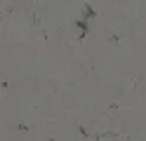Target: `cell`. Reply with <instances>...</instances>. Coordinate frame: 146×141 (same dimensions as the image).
Returning a JSON list of instances; mask_svg holds the SVG:
<instances>
[{
    "mask_svg": "<svg viewBox=\"0 0 146 141\" xmlns=\"http://www.w3.org/2000/svg\"><path fill=\"white\" fill-rule=\"evenodd\" d=\"M76 26L80 28V33H83V35H87V31H90V24H87V19H76Z\"/></svg>",
    "mask_w": 146,
    "mask_h": 141,
    "instance_id": "cell-1",
    "label": "cell"
},
{
    "mask_svg": "<svg viewBox=\"0 0 146 141\" xmlns=\"http://www.w3.org/2000/svg\"><path fill=\"white\" fill-rule=\"evenodd\" d=\"M94 14H97V12H94V9L90 7V5H85V7H83V19H92Z\"/></svg>",
    "mask_w": 146,
    "mask_h": 141,
    "instance_id": "cell-2",
    "label": "cell"
}]
</instances>
